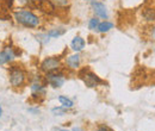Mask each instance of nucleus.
<instances>
[{
    "label": "nucleus",
    "instance_id": "8",
    "mask_svg": "<svg viewBox=\"0 0 155 131\" xmlns=\"http://www.w3.org/2000/svg\"><path fill=\"white\" fill-rule=\"evenodd\" d=\"M91 6H92L93 12L96 13L97 17H99V18H101V19H107V17H109L107 8H106V6H105L103 2L93 0V1H91Z\"/></svg>",
    "mask_w": 155,
    "mask_h": 131
},
{
    "label": "nucleus",
    "instance_id": "15",
    "mask_svg": "<svg viewBox=\"0 0 155 131\" xmlns=\"http://www.w3.org/2000/svg\"><path fill=\"white\" fill-rule=\"evenodd\" d=\"M66 32V30H60V29H53V30H50V31H48L47 32V35L49 36L50 38H58L60 36H62L63 34Z\"/></svg>",
    "mask_w": 155,
    "mask_h": 131
},
{
    "label": "nucleus",
    "instance_id": "27",
    "mask_svg": "<svg viewBox=\"0 0 155 131\" xmlns=\"http://www.w3.org/2000/svg\"><path fill=\"white\" fill-rule=\"evenodd\" d=\"M85 1H91V0H85Z\"/></svg>",
    "mask_w": 155,
    "mask_h": 131
},
{
    "label": "nucleus",
    "instance_id": "23",
    "mask_svg": "<svg viewBox=\"0 0 155 131\" xmlns=\"http://www.w3.org/2000/svg\"><path fill=\"white\" fill-rule=\"evenodd\" d=\"M152 35H153V37L155 39V28H153V31H152Z\"/></svg>",
    "mask_w": 155,
    "mask_h": 131
},
{
    "label": "nucleus",
    "instance_id": "17",
    "mask_svg": "<svg viewBox=\"0 0 155 131\" xmlns=\"http://www.w3.org/2000/svg\"><path fill=\"white\" fill-rule=\"evenodd\" d=\"M144 17H146L147 20H155V11L150 10V8L144 11Z\"/></svg>",
    "mask_w": 155,
    "mask_h": 131
},
{
    "label": "nucleus",
    "instance_id": "7",
    "mask_svg": "<svg viewBox=\"0 0 155 131\" xmlns=\"http://www.w3.org/2000/svg\"><path fill=\"white\" fill-rule=\"evenodd\" d=\"M17 56H18V53L15 50V48H12V47H5L0 51V66L12 62Z\"/></svg>",
    "mask_w": 155,
    "mask_h": 131
},
{
    "label": "nucleus",
    "instance_id": "19",
    "mask_svg": "<svg viewBox=\"0 0 155 131\" xmlns=\"http://www.w3.org/2000/svg\"><path fill=\"white\" fill-rule=\"evenodd\" d=\"M49 38L50 37L47 34H44V35H37V39H38L39 42H42V44H47L49 42Z\"/></svg>",
    "mask_w": 155,
    "mask_h": 131
},
{
    "label": "nucleus",
    "instance_id": "22",
    "mask_svg": "<svg viewBox=\"0 0 155 131\" xmlns=\"http://www.w3.org/2000/svg\"><path fill=\"white\" fill-rule=\"evenodd\" d=\"M98 131H112L110 128H107V126H100L99 129H98Z\"/></svg>",
    "mask_w": 155,
    "mask_h": 131
},
{
    "label": "nucleus",
    "instance_id": "21",
    "mask_svg": "<svg viewBox=\"0 0 155 131\" xmlns=\"http://www.w3.org/2000/svg\"><path fill=\"white\" fill-rule=\"evenodd\" d=\"M4 2L7 5V7L11 10L12 7H13V2H15V0H4Z\"/></svg>",
    "mask_w": 155,
    "mask_h": 131
},
{
    "label": "nucleus",
    "instance_id": "9",
    "mask_svg": "<svg viewBox=\"0 0 155 131\" xmlns=\"http://www.w3.org/2000/svg\"><path fill=\"white\" fill-rule=\"evenodd\" d=\"M85 44H86V42H85V39L81 37V36H75V37L72 39V42H71V48L75 53H79V51L84 50Z\"/></svg>",
    "mask_w": 155,
    "mask_h": 131
},
{
    "label": "nucleus",
    "instance_id": "10",
    "mask_svg": "<svg viewBox=\"0 0 155 131\" xmlns=\"http://www.w3.org/2000/svg\"><path fill=\"white\" fill-rule=\"evenodd\" d=\"M80 62H81V56L78 53H75L74 55H69V56L66 58V63H67V66L71 69H77V68H79Z\"/></svg>",
    "mask_w": 155,
    "mask_h": 131
},
{
    "label": "nucleus",
    "instance_id": "12",
    "mask_svg": "<svg viewBox=\"0 0 155 131\" xmlns=\"http://www.w3.org/2000/svg\"><path fill=\"white\" fill-rule=\"evenodd\" d=\"M11 18V13H10V8L7 7V5L4 2V0H0V19L1 20H7Z\"/></svg>",
    "mask_w": 155,
    "mask_h": 131
},
{
    "label": "nucleus",
    "instance_id": "14",
    "mask_svg": "<svg viewBox=\"0 0 155 131\" xmlns=\"http://www.w3.org/2000/svg\"><path fill=\"white\" fill-rule=\"evenodd\" d=\"M114 28V24L112 23H110V21H101V23H99V25H98V31L99 32H101V34H104V32H107V31H110L111 29Z\"/></svg>",
    "mask_w": 155,
    "mask_h": 131
},
{
    "label": "nucleus",
    "instance_id": "16",
    "mask_svg": "<svg viewBox=\"0 0 155 131\" xmlns=\"http://www.w3.org/2000/svg\"><path fill=\"white\" fill-rule=\"evenodd\" d=\"M99 23H100L99 19L96 18V17H94V18H91L90 21H88V29H90V30H96L98 28V25H99Z\"/></svg>",
    "mask_w": 155,
    "mask_h": 131
},
{
    "label": "nucleus",
    "instance_id": "2",
    "mask_svg": "<svg viewBox=\"0 0 155 131\" xmlns=\"http://www.w3.org/2000/svg\"><path fill=\"white\" fill-rule=\"evenodd\" d=\"M8 81L13 88H20L26 81V72L18 64H13L8 69Z\"/></svg>",
    "mask_w": 155,
    "mask_h": 131
},
{
    "label": "nucleus",
    "instance_id": "11",
    "mask_svg": "<svg viewBox=\"0 0 155 131\" xmlns=\"http://www.w3.org/2000/svg\"><path fill=\"white\" fill-rule=\"evenodd\" d=\"M30 90H31V95L32 98H37V97H43L45 94V88L42 84L38 82H34L31 86H30Z\"/></svg>",
    "mask_w": 155,
    "mask_h": 131
},
{
    "label": "nucleus",
    "instance_id": "25",
    "mask_svg": "<svg viewBox=\"0 0 155 131\" xmlns=\"http://www.w3.org/2000/svg\"><path fill=\"white\" fill-rule=\"evenodd\" d=\"M1 114H2V109H1V105H0V117H1Z\"/></svg>",
    "mask_w": 155,
    "mask_h": 131
},
{
    "label": "nucleus",
    "instance_id": "6",
    "mask_svg": "<svg viewBox=\"0 0 155 131\" xmlns=\"http://www.w3.org/2000/svg\"><path fill=\"white\" fill-rule=\"evenodd\" d=\"M44 80H45V82H47L48 85H50L51 87L58 88V87H61V86L64 84L66 77H64V74H63V73H61V72L56 70V72L47 73V74H45V77H44Z\"/></svg>",
    "mask_w": 155,
    "mask_h": 131
},
{
    "label": "nucleus",
    "instance_id": "20",
    "mask_svg": "<svg viewBox=\"0 0 155 131\" xmlns=\"http://www.w3.org/2000/svg\"><path fill=\"white\" fill-rule=\"evenodd\" d=\"M55 6H67L69 0H51Z\"/></svg>",
    "mask_w": 155,
    "mask_h": 131
},
{
    "label": "nucleus",
    "instance_id": "3",
    "mask_svg": "<svg viewBox=\"0 0 155 131\" xmlns=\"http://www.w3.org/2000/svg\"><path fill=\"white\" fill-rule=\"evenodd\" d=\"M79 77L84 81V84L90 87V88H93V87H97L98 85H100L103 82V80L98 76L96 73H93L92 70H90L88 68H84L79 72Z\"/></svg>",
    "mask_w": 155,
    "mask_h": 131
},
{
    "label": "nucleus",
    "instance_id": "26",
    "mask_svg": "<svg viewBox=\"0 0 155 131\" xmlns=\"http://www.w3.org/2000/svg\"><path fill=\"white\" fill-rule=\"evenodd\" d=\"M58 131H69V130H66V129H61V130H58Z\"/></svg>",
    "mask_w": 155,
    "mask_h": 131
},
{
    "label": "nucleus",
    "instance_id": "1",
    "mask_svg": "<svg viewBox=\"0 0 155 131\" xmlns=\"http://www.w3.org/2000/svg\"><path fill=\"white\" fill-rule=\"evenodd\" d=\"M13 19L26 29H36L41 24V19L30 8H18L13 12Z\"/></svg>",
    "mask_w": 155,
    "mask_h": 131
},
{
    "label": "nucleus",
    "instance_id": "5",
    "mask_svg": "<svg viewBox=\"0 0 155 131\" xmlns=\"http://www.w3.org/2000/svg\"><path fill=\"white\" fill-rule=\"evenodd\" d=\"M31 1V7H36L38 8L41 12L45 13V15H54L56 6L54 5V2L51 0H30Z\"/></svg>",
    "mask_w": 155,
    "mask_h": 131
},
{
    "label": "nucleus",
    "instance_id": "24",
    "mask_svg": "<svg viewBox=\"0 0 155 131\" xmlns=\"http://www.w3.org/2000/svg\"><path fill=\"white\" fill-rule=\"evenodd\" d=\"M73 131H81V129H79V128H74Z\"/></svg>",
    "mask_w": 155,
    "mask_h": 131
},
{
    "label": "nucleus",
    "instance_id": "18",
    "mask_svg": "<svg viewBox=\"0 0 155 131\" xmlns=\"http://www.w3.org/2000/svg\"><path fill=\"white\" fill-rule=\"evenodd\" d=\"M67 111V109H64V107H62V106H60V107H55V109H53L51 110V112L54 113V114H56V116H62V114H64Z\"/></svg>",
    "mask_w": 155,
    "mask_h": 131
},
{
    "label": "nucleus",
    "instance_id": "4",
    "mask_svg": "<svg viewBox=\"0 0 155 131\" xmlns=\"http://www.w3.org/2000/svg\"><path fill=\"white\" fill-rule=\"evenodd\" d=\"M61 68V61L60 58L56 56H49L45 57L41 66H39V69L43 72V73H51V72H56V70H60Z\"/></svg>",
    "mask_w": 155,
    "mask_h": 131
},
{
    "label": "nucleus",
    "instance_id": "13",
    "mask_svg": "<svg viewBox=\"0 0 155 131\" xmlns=\"http://www.w3.org/2000/svg\"><path fill=\"white\" fill-rule=\"evenodd\" d=\"M58 101H60L61 106L64 107V109H72L74 106V101L72 99L67 98L66 95H60L58 97Z\"/></svg>",
    "mask_w": 155,
    "mask_h": 131
}]
</instances>
